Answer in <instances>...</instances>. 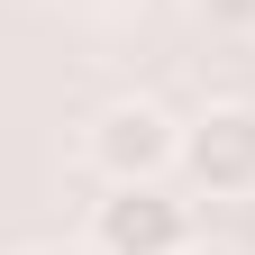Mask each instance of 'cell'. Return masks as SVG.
Wrapping results in <instances>:
<instances>
[{
  "label": "cell",
  "mask_w": 255,
  "mask_h": 255,
  "mask_svg": "<svg viewBox=\"0 0 255 255\" xmlns=\"http://www.w3.org/2000/svg\"><path fill=\"white\" fill-rule=\"evenodd\" d=\"M91 164H101V182H164L182 164V119L155 101H110L91 119Z\"/></svg>",
  "instance_id": "2"
},
{
  "label": "cell",
  "mask_w": 255,
  "mask_h": 255,
  "mask_svg": "<svg viewBox=\"0 0 255 255\" xmlns=\"http://www.w3.org/2000/svg\"><path fill=\"white\" fill-rule=\"evenodd\" d=\"M210 27H255V0H191Z\"/></svg>",
  "instance_id": "4"
},
{
  "label": "cell",
  "mask_w": 255,
  "mask_h": 255,
  "mask_svg": "<svg viewBox=\"0 0 255 255\" xmlns=\"http://www.w3.org/2000/svg\"><path fill=\"white\" fill-rule=\"evenodd\" d=\"M182 255H228V246H182Z\"/></svg>",
  "instance_id": "6"
},
{
  "label": "cell",
  "mask_w": 255,
  "mask_h": 255,
  "mask_svg": "<svg viewBox=\"0 0 255 255\" xmlns=\"http://www.w3.org/2000/svg\"><path fill=\"white\" fill-rule=\"evenodd\" d=\"M191 237V201H173L164 182H110L91 201V255H182Z\"/></svg>",
  "instance_id": "1"
},
{
  "label": "cell",
  "mask_w": 255,
  "mask_h": 255,
  "mask_svg": "<svg viewBox=\"0 0 255 255\" xmlns=\"http://www.w3.org/2000/svg\"><path fill=\"white\" fill-rule=\"evenodd\" d=\"M18 255H91V246H64V237H46V246H18Z\"/></svg>",
  "instance_id": "5"
},
{
  "label": "cell",
  "mask_w": 255,
  "mask_h": 255,
  "mask_svg": "<svg viewBox=\"0 0 255 255\" xmlns=\"http://www.w3.org/2000/svg\"><path fill=\"white\" fill-rule=\"evenodd\" d=\"M191 191H210V201H246L255 191V110L246 101H219L182 128V164H173Z\"/></svg>",
  "instance_id": "3"
}]
</instances>
